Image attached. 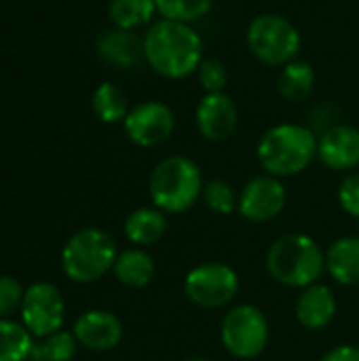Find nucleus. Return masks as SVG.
Masks as SVG:
<instances>
[{
    "mask_svg": "<svg viewBox=\"0 0 359 361\" xmlns=\"http://www.w3.org/2000/svg\"><path fill=\"white\" fill-rule=\"evenodd\" d=\"M322 361H359V349L343 345V347H336L330 353H326Z\"/></svg>",
    "mask_w": 359,
    "mask_h": 361,
    "instance_id": "c756f323",
    "label": "nucleus"
},
{
    "mask_svg": "<svg viewBox=\"0 0 359 361\" xmlns=\"http://www.w3.org/2000/svg\"><path fill=\"white\" fill-rule=\"evenodd\" d=\"M336 315V298L328 286L313 283L303 290L296 302V317L307 330L326 328Z\"/></svg>",
    "mask_w": 359,
    "mask_h": 361,
    "instance_id": "2eb2a0df",
    "label": "nucleus"
},
{
    "mask_svg": "<svg viewBox=\"0 0 359 361\" xmlns=\"http://www.w3.org/2000/svg\"><path fill=\"white\" fill-rule=\"evenodd\" d=\"M201 197H203L207 209H212L214 214H220V216H229L239 207V199H237L235 188L224 180H209L203 186Z\"/></svg>",
    "mask_w": 359,
    "mask_h": 361,
    "instance_id": "a878e982",
    "label": "nucleus"
},
{
    "mask_svg": "<svg viewBox=\"0 0 359 361\" xmlns=\"http://www.w3.org/2000/svg\"><path fill=\"white\" fill-rule=\"evenodd\" d=\"M203 176L188 157H167L150 173L148 190L154 207L169 214H182L203 195Z\"/></svg>",
    "mask_w": 359,
    "mask_h": 361,
    "instance_id": "20e7f679",
    "label": "nucleus"
},
{
    "mask_svg": "<svg viewBox=\"0 0 359 361\" xmlns=\"http://www.w3.org/2000/svg\"><path fill=\"white\" fill-rule=\"evenodd\" d=\"M21 322L32 336L47 338L61 330L66 317V305L59 290L53 283L40 281L25 290L21 305Z\"/></svg>",
    "mask_w": 359,
    "mask_h": 361,
    "instance_id": "1a4fd4ad",
    "label": "nucleus"
},
{
    "mask_svg": "<svg viewBox=\"0 0 359 361\" xmlns=\"http://www.w3.org/2000/svg\"><path fill=\"white\" fill-rule=\"evenodd\" d=\"M32 349V334L23 324L0 319V361H28Z\"/></svg>",
    "mask_w": 359,
    "mask_h": 361,
    "instance_id": "4be33fe9",
    "label": "nucleus"
},
{
    "mask_svg": "<svg viewBox=\"0 0 359 361\" xmlns=\"http://www.w3.org/2000/svg\"><path fill=\"white\" fill-rule=\"evenodd\" d=\"M76 336L74 332H55L44 338L42 345H34L28 361H70L76 353Z\"/></svg>",
    "mask_w": 359,
    "mask_h": 361,
    "instance_id": "b1692460",
    "label": "nucleus"
},
{
    "mask_svg": "<svg viewBox=\"0 0 359 361\" xmlns=\"http://www.w3.org/2000/svg\"><path fill=\"white\" fill-rule=\"evenodd\" d=\"M125 123V131L129 140L142 148H154L167 142L176 129V116L171 108L163 102H144L129 110Z\"/></svg>",
    "mask_w": 359,
    "mask_h": 361,
    "instance_id": "9d476101",
    "label": "nucleus"
},
{
    "mask_svg": "<svg viewBox=\"0 0 359 361\" xmlns=\"http://www.w3.org/2000/svg\"><path fill=\"white\" fill-rule=\"evenodd\" d=\"M167 231V218L159 207H140L125 220V235L131 243L152 245Z\"/></svg>",
    "mask_w": 359,
    "mask_h": 361,
    "instance_id": "a211bd4d",
    "label": "nucleus"
},
{
    "mask_svg": "<svg viewBox=\"0 0 359 361\" xmlns=\"http://www.w3.org/2000/svg\"><path fill=\"white\" fill-rule=\"evenodd\" d=\"M216 0H154L157 11L163 15V19L193 23L201 17H205L214 8Z\"/></svg>",
    "mask_w": 359,
    "mask_h": 361,
    "instance_id": "393cba45",
    "label": "nucleus"
},
{
    "mask_svg": "<svg viewBox=\"0 0 359 361\" xmlns=\"http://www.w3.org/2000/svg\"><path fill=\"white\" fill-rule=\"evenodd\" d=\"M97 53L116 68H133L144 57V38L131 30H106L97 38Z\"/></svg>",
    "mask_w": 359,
    "mask_h": 361,
    "instance_id": "dca6fc26",
    "label": "nucleus"
},
{
    "mask_svg": "<svg viewBox=\"0 0 359 361\" xmlns=\"http://www.w3.org/2000/svg\"><path fill=\"white\" fill-rule=\"evenodd\" d=\"M114 277L127 288H144L154 277V260L142 250H127L116 256Z\"/></svg>",
    "mask_w": 359,
    "mask_h": 361,
    "instance_id": "6ab92c4d",
    "label": "nucleus"
},
{
    "mask_svg": "<svg viewBox=\"0 0 359 361\" xmlns=\"http://www.w3.org/2000/svg\"><path fill=\"white\" fill-rule=\"evenodd\" d=\"M326 269L341 286L359 283V237H343L326 252Z\"/></svg>",
    "mask_w": 359,
    "mask_h": 361,
    "instance_id": "f3484780",
    "label": "nucleus"
},
{
    "mask_svg": "<svg viewBox=\"0 0 359 361\" xmlns=\"http://www.w3.org/2000/svg\"><path fill=\"white\" fill-rule=\"evenodd\" d=\"M324 269L326 256L322 247L300 233L279 237L267 254L269 275L288 288H309L317 283Z\"/></svg>",
    "mask_w": 359,
    "mask_h": 361,
    "instance_id": "7ed1b4c3",
    "label": "nucleus"
},
{
    "mask_svg": "<svg viewBox=\"0 0 359 361\" xmlns=\"http://www.w3.org/2000/svg\"><path fill=\"white\" fill-rule=\"evenodd\" d=\"M286 207V188L273 176L250 180L239 195V212L250 222H269Z\"/></svg>",
    "mask_w": 359,
    "mask_h": 361,
    "instance_id": "9b49d317",
    "label": "nucleus"
},
{
    "mask_svg": "<svg viewBox=\"0 0 359 361\" xmlns=\"http://www.w3.org/2000/svg\"><path fill=\"white\" fill-rule=\"evenodd\" d=\"M144 59L159 76L180 80L203 61V40L190 23L161 19L144 36Z\"/></svg>",
    "mask_w": 359,
    "mask_h": 361,
    "instance_id": "f257e3e1",
    "label": "nucleus"
},
{
    "mask_svg": "<svg viewBox=\"0 0 359 361\" xmlns=\"http://www.w3.org/2000/svg\"><path fill=\"white\" fill-rule=\"evenodd\" d=\"M91 108L102 123H118V121H125L129 114L125 91L112 82H102L95 89L91 97Z\"/></svg>",
    "mask_w": 359,
    "mask_h": 361,
    "instance_id": "412c9836",
    "label": "nucleus"
},
{
    "mask_svg": "<svg viewBox=\"0 0 359 361\" xmlns=\"http://www.w3.org/2000/svg\"><path fill=\"white\" fill-rule=\"evenodd\" d=\"M239 125L237 104L222 93H207L197 106V129L209 142L229 140Z\"/></svg>",
    "mask_w": 359,
    "mask_h": 361,
    "instance_id": "f8f14e48",
    "label": "nucleus"
},
{
    "mask_svg": "<svg viewBox=\"0 0 359 361\" xmlns=\"http://www.w3.org/2000/svg\"><path fill=\"white\" fill-rule=\"evenodd\" d=\"M222 345L237 360L258 357L269 343V322L264 313L252 305L233 307L222 322Z\"/></svg>",
    "mask_w": 359,
    "mask_h": 361,
    "instance_id": "0eeeda50",
    "label": "nucleus"
},
{
    "mask_svg": "<svg viewBox=\"0 0 359 361\" xmlns=\"http://www.w3.org/2000/svg\"><path fill=\"white\" fill-rule=\"evenodd\" d=\"M300 32L277 13L258 15L248 27L250 53L264 66H288L300 51Z\"/></svg>",
    "mask_w": 359,
    "mask_h": 361,
    "instance_id": "423d86ee",
    "label": "nucleus"
},
{
    "mask_svg": "<svg viewBox=\"0 0 359 361\" xmlns=\"http://www.w3.org/2000/svg\"><path fill=\"white\" fill-rule=\"evenodd\" d=\"M315 87V70L307 61H290L279 74V93L288 102H303Z\"/></svg>",
    "mask_w": 359,
    "mask_h": 361,
    "instance_id": "aec40b11",
    "label": "nucleus"
},
{
    "mask_svg": "<svg viewBox=\"0 0 359 361\" xmlns=\"http://www.w3.org/2000/svg\"><path fill=\"white\" fill-rule=\"evenodd\" d=\"M25 290L15 277H0V319H8L13 313L21 311Z\"/></svg>",
    "mask_w": 359,
    "mask_h": 361,
    "instance_id": "cd10ccee",
    "label": "nucleus"
},
{
    "mask_svg": "<svg viewBox=\"0 0 359 361\" xmlns=\"http://www.w3.org/2000/svg\"><path fill=\"white\" fill-rule=\"evenodd\" d=\"M197 74H199L201 87L207 93H222L224 87H226V80H229V74H226L224 63L220 59H216V57H205L199 63Z\"/></svg>",
    "mask_w": 359,
    "mask_h": 361,
    "instance_id": "bb28decb",
    "label": "nucleus"
},
{
    "mask_svg": "<svg viewBox=\"0 0 359 361\" xmlns=\"http://www.w3.org/2000/svg\"><path fill=\"white\" fill-rule=\"evenodd\" d=\"M258 161L273 178H290L305 171L317 157V137L311 129L284 123L269 129L258 142Z\"/></svg>",
    "mask_w": 359,
    "mask_h": 361,
    "instance_id": "f03ea898",
    "label": "nucleus"
},
{
    "mask_svg": "<svg viewBox=\"0 0 359 361\" xmlns=\"http://www.w3.org/2000/svg\"><path fill=\"white\" fill-rule=\"evenodd\" d=\"M116 256V243L106 231L83 228L63 245L61 269L74 283H93L114 267Z\"/></svg>",
    "mask_w": 359,
    "mask_h": 361,
    "instance_id": "39448f33",
    "label": "nucleus"
},
{
    "mask_svg": "<svg viewBox=\"0 0 359 361\" xmlns=\"http://www.w3.org/2000/svg\"><path fill=\"white\" fill-rule=\"evenodd\" d=\"M184 292L190 302L203 309H222L235 300L239 292L237 273L220 262L195 267L184 279Z\"/></svg>",
    "mask_w": 359,
    "mask_h": 361,
    "instance_id": "6e6552de",
    "label": "nucleus"
},
{
    "mask_svg": "<svg viewBox=\"0 0 359 361\" xmlns=\"http://www.w3.org/2000/svg\"><path fill=\"white\" fill-rule=\"evenodd\" d=\"M339 201L349 216L359 218V173H351L343 180L339 188Z\"/></svg>",
    "mask_w": 359,
    "mask_h": 361,
    "instance_id": "c85d7f7f",
    "label": "nucleus"
},
{
    "mask_svg": "<svg viewBox=\"0 0 359 361\" xmlns=\"http://www.w3.org/2000/svg\"><path fill=\"white\" fill-rule=\"evenodd\" d=\"M317 157L334 171L353 169L359 165V131L349 125L328 129L317 142Z\"/></svg>",
    "mask_w": 359,
    "mask_h": 361,
    "instance_id": "4468645a",
    "label": "nucleus"
},
{
    "mask_svg": "<svg viewBox=\"0 0 359 361\" xmlns=\"http://www.w3.org/2000/svg\"><path fill=\"white\" fill-rule=\"evenodd\" d=\"M157 13L154 0H112L108 15L121 30H133L148 23Z\"/></svg>",
    "mask_w": 359,
    "mask_h": 361,
    "instance_id": "5701e85b",
    "label": "nucleus"
},
{
    "mask_svg": "<svg viewBox=\"0 0 359 361\" xmlns=\"http://www.w3.org/2000/svg\"><path fill=\"white\" fill-rule=\"evenodd\" d=\"M74 336L78 345L89 351H110L123 338V324L110 311H87L74 324Z\"/></svg>",
    "mask_w": 359,
    "mask_h": 361,
    "instance_id": "ddd939ff",
    "label": "nucleus"
}]
</instances>
